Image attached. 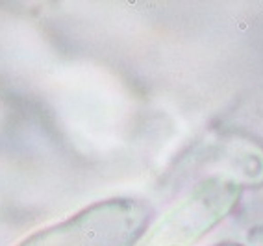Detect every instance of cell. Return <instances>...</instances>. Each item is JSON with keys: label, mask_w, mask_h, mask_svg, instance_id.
<instances>
[{"label": "cell", "mask_w": 263, "mask_h": 246, "mask_svg": "<svg viewBox=\"0 0 263 246\" xmlns=\"http://www.w3.org/2000/svg\"><path fill=\"white\" fill-rule=\"evenodd\" d=\"M148 215L145 203L132 198L97 202L19 246H136L148 226Z\"/></svg>", "instance_id": "obj_1"}]
</instances>
